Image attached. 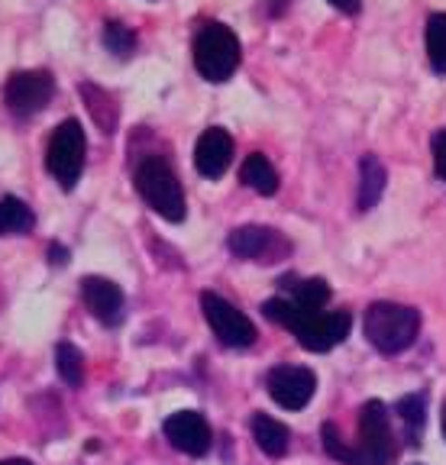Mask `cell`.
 <instances>
[{
    "instance_id": "cell-15",
    "label": "cell",
    "mask_w": 446,
    "mask_h": 465,
    "mask_svg": "<svg viewBox=\"0 0 446 465\" xmlns=\"http://www.w3.org/2000/svg\"><path fill=\"white\" fill-rule=\"evenodd\" d=\"M253 436H256V446L265 456L278 459L288 452V427L282 420L269 414H256L253 417Z\"/></svg>"
},
{
    "instance_id": "cell-9",
    "label": "cell",
    "mask_w": 446,
    "mask_h": 465,
    "mask_svg": "<svg viewBox=\"0 0 446 465\" xmlns=\"http://www.w3.org/2000/svg\"><path fill=\"white\" fill-rule=\"evenodd\" d=\"M269 398L282 404L285 411H301L308 407L317 391V375L304 365H278L269 371Z\"/></svg>"
},
{
    "instance_id": "cell-20",
    "label": "cell",
    "mask_w": 446,
    "mask_h": 465,
    "mask_svg": "<svg viewBox=\"0 0 446 465\" xmlns=\"http://www.w3.org/2000/svg\"><path fill=\"white\" fill-rule=\"evenodd\" d=\"M424 43H427V58H431L433 72L446 74V14L427 16Z\"/></svg>"
},
{
    "instance_id": "cell-7",
    "label": "cell",
    "mask_w": 446,
    "mask_h": 465,
    "mask_svg": "<svg viewBox=\"0 0 446 465\" xmlns=\"http://www.w3.org/2000/svg\"><path fill=\"white\" fill-rule=\"evenodd\" d=\"M52 94H55V78L43 68H33V72H14L4 87V101L14 116H36L39 110L49 107Z\"/></svg>"
},
{
    "instance_id": "cell-6",
    "label": "cell",
    "mask_w": 446,
    "mask_h": 465,
    "mask_svg": "<svg viewBox=\"0 0 446 465\" xmlns=\"http://www.w3.org/2000/svg\"><path fill=\"white\" fill-rule=\"evenodd\" d=\"M201 307H204V317H207V323H211L213 336H217L223 346L246 349L256 342V327H253V320H249L240 307H233L230 301L213 294V291L201 294Z\"/></svg>"
},
{
    "instance_id": "cell-16",
    "label": "cell",
    "mask_w": 446,
    "mask_h": 465,
    "mask_svg": "<svg viewBox=\"0 0 446 465\" xmlns=\"http://www.w3.org/2000/svg\"><path fill=\"white\" fill-rule=\"evenodd\" d=\"M240 182L246 184V188L256 191V194L272 197V194L278 191V172L272 168V162L265 159L263 153H253L246 162H243V168H240Z\"/></svg>"
},
{
    "instance_id": "cell-23",
    "label": "cell",
    "mask_w": 446,
    "mask_h": 465,
    "mask_svg": "<svg viewBox=\"0 0 446 465\" xmlns=\"http://www.w3.org/2000/svg\"><path fill=\"white\" fill-rule=\"evenodd\" d=\"M104 45H107L110 55L130 58L133 52H136V33H133L130 26H124V23L110 20L107 26H104Z\"/></svg>"
},
{
    "instance_id": "cell-12",
    "label": "cell",
    "mask_w": 446,
    "mask_h": 465,
    "mask_svg": "<svg viewBox=\"0 0 446 465\" xmlns=\"http://www.w3.org/2000/svg\"><path fill=\"white\" fill-rule=\"evenodd\" d=\"M81 298L88 304V311L101 320L104 327H117L120 320H124V291L120 284H114L110 278L101 275H88L81 282Z\"/></svg>"
},
{
    "instance_id": "cell-3",
    "label": "cell",
    "mask_w": 446,
    "mask_h": 465,
    "mask_svg": "<svg viewBox=\"0 0 446 465\" xmlns=\"http://www.w3.org/2000/svg\"><path fill=\"white\" fill-rule=\"evenodd\" d=\"M133 182H136L139 197H143L162 220L182 223L184 220V191H182V184H178L172 165L162 159V155H146V159L139 162Z\"/></svg>"
},
{
    "instance_id": "cell-17",
    "label": "cell",
    "mask_w": 446,
    "mask_h": 465,
    "mask_svg": "<svg viewBox=\"0 0 446 465\" xmlns=\"http://www.w3.org/2000/svg\"><path fill=\"white\" fill-rule=\"evenodd\" d=\"M36 217L20 197H0V236H23L30 232Z\"/></svg>"
},
{
    "instance_id": "cell-18",
    "label": "cell",
    "mask_w": 446,
    "mask_h": 465,
    "mask_svg": "<svg viewBox=\"0 0 446 465\" xmlns=\"http://www.w3.org/2000/svg\"><path fill=\"white\" fill-rule=\"evenodd\" d=\"M81 94H84V101H88V110H91V116H94V124L101 126L104 133H114L117 116H120L117 101L97 84H81Z\"/></svg>"
},
{
    "instance_id": "cell-21",
    "label": "cell",
    "mask_w": 446,
    "mask_h": 465,
    "mask_svg": "<svg viewBox=\"0 0 446 465\" xmlns=\"http://www.w3.org/2000/svg\"><path fill=\"white\" fill-rule=\"evenodd\" d=\"M55 369H59L62 381H65L68 388H78L81 381H84V359H81V352L72 342H62V346L55 349Z\"/></svg>"
},
{
    "instance_id": "cell-24",
    "label": "cell",
    "mask_w": 446,
    "mask_h": 465,
    "mask_svg": "<svg viewBox=\"0 0 446 465\" xmlns=\"http://www.w3.org/2000/svg\"><path fill=\"white\" fill-rule=\"evenodd\" d=\"M263 313L272 320V323H278V327H285V330H292L294 323H298V317H301V311L292 304V301H285V298H272V301H265L263 304Z\"/></svg>"
},
{
    "instance_id": "cell-29",
    "label": "cell",
    "mask_w": 446,
    "mask_h": 465,
    "mask_svg": "<svg viewBox=\"0 0 446 465\" xmlns=\"http://www.w3.org/2000/svg\"><path fill=\"white\" fill-rule=\"evenodd\" d=\"M443 436H446V404H443Z\"/></svg>"
},
{
    "instance_id": "cell-26",
    "label": "cell",
    "mask_w": 446,
    "mask_h": 465,
    "mask_svg": "<svg viewBox=\"0 0 446 465\" xmlns=\"http://www.w3.org/2000/svg\"><path fill=\"white\" fill-rule=\"evenodd\" d=\"M337 10H343V14H356L359 10V0H330Z\"/></svg>"
},
{
    "instance_id": "cell-19",
    "label": "cell",
    "mask_w": 446,
    "mask_h": 465,
    "mask_svg": "<svg viewBox=\"0 0 446 465\" xmlns=\"http://www.w3.org/2000/svg\"><path fill=\"white\" fill-rule=\"evenodd\" d=\"M292 288V304L304 313H321V307L330 301V284L323 278H308V282L288 284Z\"/></svg>"
},
{
    "instance_id": "cell-10",
    "label": "cell",
    "mask_w": 446,
    "mask_h": 465,
    "mask_svg": "<svg viewBox=\"0 0 446 465\" xmlns=\"http://www.w3.org/2000/svg\"><path fill=\"white\" fill-rule=\"evenodd\" d=\"M230 252L240 255V259H253V262H275L278 255H285L288 240H282V232L269 230V226H236L227 240Z\"/></svg>"
},
{
    "instance_id": "cell-8",
    "label": "cell",
    "mask_w": 446,
    "mask_h": 465,
    "mask_svg": "<svg viewBox=\"0 0 446 465\" xmlns=\"http://www.w3.org/2000/svg\"><path fill=\"white\" fill-rule=\"evenodd\" d=\"M350 327H352V317L346 311H330V313L301 311L292 333H294V340L304 349H311V352H330V349L340 346V342L350 336Z\"/></svg>"
},
{
    "instance_id": "cell-4",
    "label": "cell",
    "mask_w": 446,
    "mask_h": 465,
    "mask_svg": "<svg viewBox=\"0 0 446 465\" xmlns=\"http://www.w3.org/2000/svg\"><path fill=\"white\" fill-rule=\"evenodd\" d=\"M194 68L201 72V78L211 81V84H220L227 81L230 74L240 65V39L230 26L223 23H204L194 36Z\"/></svg>"
},
{
    "instance_id": "cell-22",
    "label": "cell",
    "mask_w": 446,
    "mask_h": 465,
    "mask_svg": "<svg viewBox=\"0 0 446 465\" xmlns=\"http://www.w3.org/2000/svg\"><path fill=\"white\" fill-rule=\"evenodd\" d=\"M398 417H401L404 430H408L411 443H417V436H421V430H424V420H427V404L421 394H404L401 401H398Z\"/></svg>"
},
{
    "instance_id": "cell-27",
    "label": "cell",
    "mask_w": 446,
    "mask_h": 465,
    "mask_svg": "<svg viewBox=\"0 0 446 465\" xmlns=\"http://www.w3.org/2000/svg\"><path fill=\"white\" fill-rule=\"evenodd\" d=\"M49 255H52V262H55V265H62V262L68 259V249H62L59 242H52V246H49Z\"/></svg>"
},
{
    "instance_id": "cell-5",
    "label": "cell",
    "mask_w": 446,
    "mask_h": 465,
    "mask_svg": "<svg viewBox=\"0 0 446 465\" xmlns=\"http://www.w3.org/2000/svg\"><path fill=\"white\" fill-rule=\"evenodd\" d=\"M84 149L88 145H84V130L78 120H65L55 126L49 139V153H45V165L65 191H72L84 172Z\"/></svg>"
},
{
    "instance_id": "cell-28",
    "label": "cell",
    "mask_w": 446,
    "mask_h": 465,
    "mask_svg": "<svg viewBox=\"0 0 446 465\" xmlns=\"http://www.w3.org/2000/svg\"><path fill=\"white\" fill-rule=\"evenodd\" d=\"M0 465H33L30 459H0Z\"/></svg>"
},
{
    "instance_id": "cell-1",
    "label": "cell",
    "mask_w": 446,
    "mask_h": 465,
    "mask_svg": "<svg viewBox=\"0 0 446 465\" xmlns=\"http://www.w3.org/2000/svg\"><path fill=\"white\" fill-rule=\"evenodd\" d=\"M321 443L327 456L340 459L343 465H388L395 459V436H391V420L388 407L382 401H366L359 411V443H346L340 436L337 423H323Z\"/></svg>"
},
{
    "instance_id": "cell-11",
    "label": "cell",
    "mask_w": 446,
    "mask_h": 465,
    "mask_svg": "<svg viewBox=\"0 0 446 465\" xmlns=\"http://www.w3.org/2000/svg\"><path fill=\"white\" fill-rule=\"evenodd\" d=\"M162 430H165V440L175 450H182L184 456H204L211 450V423L198 411H178V414H172L169 420L162 423Z\"/></svg>"
},
{
    "instance_id": "cell-2",
    "label": "cell",
    "mask_w": 446,
    "mask_h": 465,
    "mask_svg": "<svg viewBox=\"0 0 446 465\" xmlns=\"http://www.w3.org/2000/svg\"><path fill=\"white\" fill-rule=\"evenodd\" d=\"M362 330H366V340L372 342L379 352L385 356H395L404 352L411 342L417 340V330H421V313L408 304H395V301H379L366 311L362 320Z\"/></svg>"
},
{
    "instance_id": "cell-13",
    "label": "cell",
    "mask_w": 446,
    "mask_h": 465,
    "mask_svg": "<svg viewBox=\"0 0 446 465\" xmlns=\"http://www.w3.org/2000/svg\"><path fill=\"white\" fill-rule=\"evenodd\" d=\"M233 162V136L223 126H211L201 133L198 145H194V168L204 178H220Z\"/></svg>"
},
{
    "instance_id": "cell-25",
    "label": "cell",
    "mask_w": 446,
    "mask_h": 465,
    "mask_svg": "<svg viewBox=\"0 0 446 465\" xmlns=\"http://www.w3.org/2000/svg\"><path fill=\"white\" fill-rule=\"evenodd\" d=\"M433 168H437V174L446 182V130H440L433 136Z\"/></svg>"
},
{
    "instance_id": "cell-14",
    "label": "cell",
    "mask_w": 446,
    "mask_h": 465,
    "mask_svg": "<svg viewBox=\"0 0 446 465\" xmlns=\"http://www.w3.org/2000/svg\"><path fill=\"white\" fill-rule=\"evenodd\" d=\"M388 172L375 155H362L359 162V188H356V207L359 211H372L385 194Z\"/></svg>"
}]
</instances>
